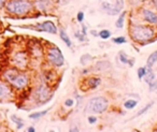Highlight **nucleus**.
<instances>
[{"label": "nucleus", "mask_w": 157, "mask_h": 132, "mask_svg": "<svg viewBox=\"0 0 157 132\" xmlns=\"http://www.w3.org/2000/svg\"><path fill=\"white\" fill-rule=\"evenodd\" d=\"M33 5L28 0H10L6 3V10L12 15H26L31 11Z\"/></svg>", "instance_id": "1"}, {"label": "nucleus", "mask_w": 157, "mask_h": 132, "mask_svg": "<svg viewBox=\"0 0 157 132\" xmlns=\"http://www.w3.org/2000/svg\"><path fill=\"white\" fill-rule=\"evenodd\" d=\"M131 39L139 43L147 42L155 36V30L153 27L145 26V25H135L130 29Z\"/></svg>", "instance_id": "2"}, {"label": "nucleus", "mask_w": 157, "mask_h": 132, "mask_svg": "<svg viewBox=\"0 0 157 132\" xmlns=\"http://www.w3.org/2000/svg\"><path fill=\"white\" fill-rule=\"evenodd\" d=\"M109 107V101L105 97H95L88 101L86 105V112L102 114Z\"/></svg>", "instance_id": "3"}, {"label": "nucleus", "mask_w": 157, "mask_h": 132, "mask_svg": "<svg viewBox=\"0 0 157 132\" xmlns=\"http://www.w3.org/2000/svg\"><path fill=\"white\" fill-rule=\"evenodd\" d=\"M46 58H48V62L54 66V67L59 68L65 65V57H63L61 51L58 47H56V46L48 48V53H46Z\"/></svg>", "instance_id": "4"}, {"label": "nucleus", "mask_w": 157, "mask_h": 132, "mask_svg": "<svg viewBox=\"0 0 157 132\" xmlns=\"http://www.w3.org/2000/svg\"><path fill=\"white\" fill-rule=\"evenodd\" d=\"M35 97L37 102H39L40 104H43L45 102H48V100L52 98V92L50 91V88H48L46 85H40L37 89H36V93Z\"/></svg>", "instance_id": "5"}, {"label": "nucleus", "mask_w": 157, "mask_h": 132, "mask_svg": "<svg viewBox=\"0 0 157 132\" xmlns=\"http://www.w3.org/2000/svg\"><path fill=\"white\" fill-rule=\"evenodd\" d=\"M28 82H29V78L27 74L22 73V72H17L15 74V76L12 78L10 84L16 89H24L28 85Z\"/></svg>", "instance_id": "6"}, {"label": "nucleus", "mask_w": 157, "mask_h": 132, "mask_svg": "<svg viewBox=\"0 0 157 132\" xmlns=\"http://www.w3.org/2000/svg\"><path fill=\"white\" fill-rule=\"evenodd\" d=\"M101 8H102V10L108 14V15H112V16H115V15H117V14H120L123 10L122 8H121L120 6L115 2V1H113V2L102 1V3H101Z\"/></svg>", "instance_id": "7"}, {"label": "nucleus", "mask_w": 157, "mask_h": 132, "mask_svg": "<svg viewBox=\"0 0 157 132\" xmlns=\"http://www.w3.org/2000/svg\"><path fill=\"white\" fill-rule=\"evenodd\" d=\"M12 61H13L14 66L16 68H18V69H25L27 67V65H28V57H27V55L24 52H20L14 55Z\"/></svg>", "instance_id": "8"}, {"label": "nucleus", "mask_w": 157, "mask_h": 132, "mask_svg": "<svg viewBox=\"0 0 157 132\" xmlns=\"http://www.w3.org/2000/svg\"><path fill=\"white\" fill-rule=\"evenodd\" d=\"M36 27H37L36 30L45 31V32L52 33V35H55V33L57 32L56 25H55L53 22H51V21H46V22H43V23H41V24H37Z\"/></svg>", "instance_id": "9"}, {"label": "nucleus", "mask_w": 157, "mask_h": 132, "mask_svg": "<svg viewBox=\"0 0 157 132\" xmlns=\"http://www.w3.org/2000/svg\"><path fill=\"white\" fill-rule=\"evenodd\" d=\"M12 96V89L7 83L0 82V100L8 99Z\"/></svg>", "instance_id": "10"}, {"label": "nucleus", "mask_w": 157, "mask_h": 132, "mask_svg": "<svg viewBox=\"0 0 157 132\" xmlns=\"http://www.w3.org/2000/svg\"><path fill=\"white\" fill-rule=\"evenodd\" d=\"M143 18L150 24H157V14L148 9H143Z\"/></svg>", "instance_id": "11"}, {"label": "nucleus", "mask_w": 157, "mask_h": 132, "mask_svg": "<svg viewBox=\"0 0 157 132\" xmlns=\"http://www.w3.org/2000/svg\"><path fill=\"white\" fill-rule=\"evenodd\" d=\"M86 83V87L88 89H96L97 87L100 85L101 83V78L99 76H93V77H88L85 80Z\"/></svg>", "instance_id": "12"}, {"label": "nucleus", "mask_w": 157, "mask_h": 132, "mask_svg": "<svg viewBox=\"0 0 157 132\" xmlns=\"http://www.w3.org/2000/svg\"><path fill=\"white\" fill-rule=\"evenodd\" d=\"M156 62H157V51H155L154 53H152V54L147 57V60H146V67L152 68Z\"/></svg>", "instance_id": "13"}, {"label": "nucleus", "mask_w": 157, "mask_h": 132, "mask_svg": "<svg viewBox=\"0 0 157 132\" xmlns=\"http://www.w3.org/2000/svg\"><path fill=\"white\" fill-rule=\"evenodd\" d=\"M51 5V1L48 0H37L36 1V7L38 8L39 10L43 11V10H46Z\"/></svg>", "instance_id": "14"}, {"label": "nucleus", "mask_w": 157, "mask_h": 132, "mask_svg": "<svg viewBox=\"0 0 157 132\" xmlns=\"http://www.w3.org/2000/svg\"><path fill=\"white\" fill-rule=\"evenodd\" d=\"M59 35H60V39L63 41V43H65L68 47H71V45H72L71 40H70L69 36L67 35V32H66L63 29H60V31H59Z\"/></svg>", "instance_id": "15"}, {"label": "nucleus", "mask_w": 157, "mask_h": 132, "mask_svg": "<svg viewBox=\"0 0 157 132\" xmlns=\"http://www.w3.org/2000/svg\"><path fill=\"white\" fill-rule=\"evenodd\" d=\"M125 17H126V12H121L120 13V16L116 20L115 22V27L118 29H122L124 27V22H125Z\"/></svg>", "instance_id": "16"}, {"label": "nucleus", "mask_w": 157, "mask_h": 132, "mask_svg": "<svg viewBox=\"0 0 157 132\" xmlns=\"http://www.w3.org/2000/svg\"><path fill=\"white\" fill-rule=\"evenodd\" d=\"M107 68H111V65L105 60L98 61L95 66V69H97V71H105V70H107Z\"/></svg>", "instance_id": "17"}, {"label": "nucleus", "mask_w": 157, "mask_h": 132, "mask_svg": "<svg viewBox=\"0 0 157 132\" xmlns=\"http://www.w3.org/2000/svg\"><path fill=\"white\" fill-rule=\"evenodd\" d=\"M143 78H144V81H145V83H147V84L155 80V73L152 71V68H147V69H146V73Z\"/></svg>", "instance_id": "18"}, {"label": "nucleus", "mask_w": 157, "mask_h": 132, "mask_svg": "<svg viewBox=\"0 0 157 132\" xmlns=\"http://www.w3.org/2000/svg\"><path fill=\"white\" fill-rule=\"evenodd\" d=\"M11 119L14 123H16V129L17 130L22 129V128L24 127V121H23V119L20 118L18 116H16V115H12Z\"/></svg>", "instance_id": "19"}, {"label": "nucleus", "mask_w": 157, "mask_h": 132, "mask_svg": "<svg viewBox=\"0 0 157 132\" xmlns=\"http://www.w3.org/2000/svg\"><path fill=\"white\" fill-rule=\"evenodd\" d=\"M137 105H138L137 100L129 99V100H127V101L124 102V107L127 108V110H132V108H135Z\"/></svg>", "instance_id": "20"}, {"label": "nucleus", "mask_w": 157, "mask_h": 132, "mask_svg": "<svg viewBox=\"0 0 157 132\" xmlns=\"http://www.w3.org/2000/svg\"><path fill=\"white\" fill-rule=\"evenodd\" d=\"M93 60V57L90 56V54H84L81 56L80 58V61H81V65L82 66H87L88 63H90V61Z\"/></svg>", "instance_id": "21"}, {"label": "nucleus", "mask_w": 157, "mask_h": 132, "mask_svg": "<svg viewBox=\"0 0 157 132\" xmlns=\"http://www.w3.org/2000/svg\"><path fill=\"white\" fill-rule=\"evenodd\" d=\"M48 111H50V108H48V110H45V111H42V112L33 113V114L29 115V118H31V119H39V118H41L42 116H44V115L48 114Z\"/></svg>", "instance_id": "22"}, {"label": "nucleus", "mask_w": 157, "mask_h": 132, "mask_svg": "<svg viewBox=\"0 0 157 132\" xmlns=\"http://www.w3.org/2000/svg\"><path fill=\"white\" fill-rule=\"evenodd\" d=\"M153 104H154V101H151L150 103H147L145 106H144L143 108H142V110H140L139 112H138L137 114H136V117H139V116H141V115H143L144 113H146L148 110H150L151 107H152V106H153Z\"/></svg>", "instance_id": "23"}, {"label": "nucleus", "mask_w": 157, "mask_h": 132, "mask_svg": "<svg viewBox=\"0 0 157 132\" xmlns=\"http://www.w3.org/2000/svg\"><path fill=\"white\" fill-rule=\"evenodd\" d=\"M98 36L101 38L102 40H108L111 38V32H110V30H107V29H103V30L99 31Z\"/></svg>", "instance_id": "24"}, {"label": "nucleus", "mask_w": 157, "mask_h": 132, "mask_svg": "<svg viewBox=\"0 0 157 132\" xmlns=\"http://www.w3.org/2000/svg\"><path fill=\"white\" fill-rule=\"evenodd\" d=\"M120 60H121V62L124 63V65H128L129 58H128V56H127V54L125 52H121L120 53Z\"/></svg>", "instance_id": "25"}, {"label": "nucleus", "mask_w": 157, "mask_h": 132, "mask_svg": "<svg viewBox=\"0 0 157 132\" xmlns=\"http://www.w3.org/2000/svg\"><path fill=\"white\" fill-rule=\"evenodd\" d=\"M145 73H146V68L145 67H140L139 69H138V72H137L138 78H139V80H142V78L144 77V75H145Z\"/></svg>", "instance_id": "26"}, {"label": "nucleus", "mask_w": 157, "mask_h": 132, "mask_svg": "<svg viewBox=\"0 0 157 132\" xmlns=\"http://www.w3.org/2000/svg\"><path fill=\"white\" fill-rule=\"evenodd\" d=\"M126 38L125 37H123V36H121V37H117V38H114L113 39V42L115 44H124V43H126Z\"/></svg>", "instance_id": "27"}, {"label": "nucleus", "mask_w": 157, "mask_h": 132, "mask_svg": "<svg viewBox=\"0 0 157 132\" xmlns=\"http://www.w3.org/2000/svg\"><path fill=\"white\" fill-rule=\"evenodd\" d=\"M148 90L150 91H155L157 90V80L155 78L154 81L148 83Z\"/></svg>", "instance_id": "28"}, {"label": "nucleus", "mask_w": 157, "mask_h": 132, "mask_svg": "<svg viewBox=\"0 0 157 132\" xmlns=\"http://www.w3.org/2000/svg\"><path fill=\"white\" fill-rule=\"evenodd\" d=\"M65 106H67V107H72V106L74 105V100L72 99V98H69V99H67L65 101Z\"/></svg>", "instance_id": "29"}, {"label": "nucleus", "mask_w": 157, "mask_h": 132, "mask_svg": "<svg viewBox=\"0 0 157 132\" xmlns=\"http://www.w3.org/2000/svg\"><path fill=\"white\" fill-rule=\"evenodd\" d=\"M76 20H78V23H82L84 21V12L80 11L78 13V15H76Z\"/></svg>", "instance_id": "30"}, {"label": "nucleus", "mask_w": 157, "mask_h": 132, "mask_svg": "<svg viewBox=\"0 0 157 132\" xmlns=\"http://www.w3.org/2000/svg\"><path fill=\"white\" fill-rule=\"evenodd\" d=\"M87 120H88V123H90V125H94V123L97 121V117L96 116H88Z\"/></svg>", "instance_id": "31"}, {"label": "nucleus", "mask_w": 157, "mask_h": 132, "mask_svg": "<svg viewBox=\"0 0 157 132\" xmlns=\"http://www.w3.org/2000/svg\"><path fill=\"white\" fill-rule=\"evenodd\" d=\"M27 131H28V132H35V131H36V129H35V127H29Z\"/></svg>", "instance_id": "32"}, {"label": "nucleus", "mask_w": 157, "mask_h": 132, "mask_svg": "<svg viewBox=\"0 0 157 132\" xmlns=\"http://www.w3.org/2000/svg\"><path fill=\"white\" fill-rule=\"evenodd\" d=\"M6 3V0H0V8L2 7V6H5Z\"/></svg>", "instance_id": "33"}, {"label": "nucleus", "mask_w": 157, "mask_h": 132, "mask_svg": "<svg viewBox=\"0 0 157 132\" xmlns=\"http://www.w3.org/2000/svg\"><path fill=\"white\" fill-rule=\"evenodd\" d=\"M90 33H92V35H94L95 37H97V36H98V33H97L95 30H92V31H90Z\"/></svg>", "instance_id": "34"}, {"label": "nucleus", "mask_w": 157, "mask_h": 132, "mask_svg": "<svg viewBox=\"0 0 157 132\" xmlns=\"http://www.w3.org/2000/svg\"><path fill=\"white\" fill-rule=\"evenodd\" d=\"M100 1H103V0H100Z\"/></svg>", "instance_id": "35"}]
</instances>
